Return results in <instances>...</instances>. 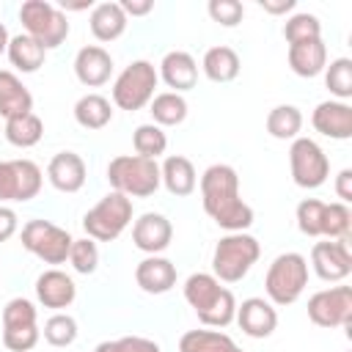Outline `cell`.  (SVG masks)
<instances>
[{
    "label": "cell",
    "instance_id": "44",
    "mask_svg": "<svg viewBox=\"0 0 352 352\" xmlns=\"http://www.w3.org/2000/svg\"><path fill=\"white\" fill-rule=\"evenodd\" d=\"M118 6H121V11L126 14V19H129V16H146V14L154 11V3H151V0H121Z\"/></svg>",
    "mask_w": 352,
    "mask_h": 352
},
{
    "label": "cell",
    "instance_id": "22",
    "mask_svg": "<svg viewBox=\"0 0 352 352\" xmlns=\"http://www.w3.org/2000/svg\"><path fill=\"white\" fill-rule=\"evenodd\" d=\"M135 280L146 294H165L176 286V264L165 256H146L135 267Z\"/></svg>",
    "mask_w": 352,
    "mask_h": 352
},
{
    "label": "cell",
    "instance_id": "28",
    "mask_svg": "<svg viewBox=\"0 0 352 352\" xmlns=\"http://www.w3.org/2000/svg\"><path fill=\"white\" fill-rule=\"evenodd\" d=\"M242 63H239V55L226 47V44H217V47H209L204 52V60H201V72L212 80V82H231L236 80Z\"/></svg>",
    "mask_w": 352,
    "mask_h": 352
},
{
    "label": "cell",
    "instance_id": "16",
    "mask_svg": "<svg viewBox=\"0 0 352 352\" xmlns=\"http://www.w3.org/2000/svg\"><path fill=\"white\" fill-rule=\"evenodd\" d=\"M173 239V226L160 212H146L132 223V242L148 256H160Z\"/></svg>",
    "mask_w": 352,
    "mask_h": 352
},
{
    "label": "cell",
    "instance_id": "25",
    "mask_svg": "<svg viewBox=\"0 0 352 352\" xmlns=\"http://www.w3.org/2000/svg\"><path fill=\"white\" fill-rule=\"evenodd\" d=\"M327 66V47L322 38L289 44V69L297 77H316Z\"/></svg>",
    "mask_w": 352,
    "mask_h": 352
},
{
    "label": "cell",
    "instance_id": "38",
    "mask_svg": "<svg viewBox=\"0 0 352 352\" xmlns=\"http://www.w3.org/2000/svg\"><path fill=\"white\" fill-rule=\"evenodd\" d=\"M352 231V212L346 204L336 201V204H324V226H322V236L327 239H344Z\"/></svg>",
    "mask_w": 352,
    "mask_h": 352
},
{
    "label": "cell",
    "instance_id": "37",
    "mask_svg": "<svg viewBox=\"0 0 352 352\" xmlns=\"http://www.w3.org/2000/svg\"><path fill=\"white\" fill-rule=\"evenodd\" d=\"M77 319L72 314H52L47 322H44V341L50 346H69L77 341Z\"/></svg>",
    "mask_w": 352,
    "mask_h": 352
},
{
    "label": "cell",
    "instance_id": "8",
    "mask_svg": "<svg viewBox=\"0 0 352 352\" xmlns=\"http://www.w3.org/2000/svg\"><path fill=\"white\" fill-rule=\"evenodd\" d=\"M157 82H160V74L151 60H132L113 80V104L135 113L154 99Z\"/></svg>",
    "mask_w": 352,
    "mask_h": 352
},
{
    "label": "cell",
    "instance_id": "42",
    "mask_svg": "<svg viewBox=\"0 0 352 352\" xmlns=\"http://www.w3.org/2000/svg\"><path fill=\"white\" fill-rule=\"evenodd\" d=\"M206 11L223 28H236L242 22V16H245V6L239 0H209Z\"/></svg>",
    "mask_w": 352,
    "mask_h": 352
},
{
    "label": "cell",
    "instance_id": "24",
    "mask_svg": "<svg viewBox=\"0 0 352 352\" xmlns=\"http://www.w3.org/2000/svg\"><path fill=\"white\" fill-rule=\"evenodd\" d=\"M126 25H129V19H126V14L121 11V6L118 3H96L94 8H91V16H88V28H91V33H94V38L96 41H116V38H121L124 36V30H126Z\"/></svg>",
    "mask_w": 352,
    "mask_h": 352
},
{
    "label": "cell",
    "instance_id": "30",
    "mask_svg": "<svg viewBox=\"0 0 352 352\" xmlns=\"http://www.w3.org/2000/svg\"><path fill=\"white\" fill-rule=\"evenodd\" d=\"M74 121L82 129H104L113 121V104L102 94H85L74 104Z\"/></svg>",
    "mask_w": 352,
    "mask_h": 352
},
{
    "label": "cell",
    "instance_id": "43",
    "mask_svg": "<svg viewBox=\"0 0 352 352\" xmlns=\"http://www.w3.org/2000/svg\"><path fill=\"white\" fill-rule=\"evenodd\" d=\"M19 228V217L11 206H3L0 204V242H8Z\"/></svg>",
    "mask_w": 352,
    "mask_h": 352
},
{
    "label": "cell",
    "instance_id": "34",
    "mask_svg": "<svg viewBox=\"0 0 352 352\" xmlns=\"http://www.w3.org/2000/svg\"><path fill=\"white\" fill-rule=\"evenodd\" d=\"M132 146H135V154L138 157H146V160H157L160 154H165L168 148V135L162 132V126L157 124H140L132 135Z\"/></svg>",
    "mask_w": 352,
    "mask_h": 352
},
{
    "label": "cell",
    "instance_id": "4",
    "mask_svg": "<svg viewBox=\"0 0 352 352\" xmlns=\"http://www.w3.org/2000/svg\"><path fill=\"white\" fill-rule=\"evenodd\" d=\"M107 182L116 192L126 198H148L162 184L157 160H146L138 154H118L107 162Z\"/></svg>",
    "mask_w": 352,
    "mask_h": 352
},
{
    "label": "cell",
    "instance_id": "17",
    "mask_svg": "<svg viewBox=\"0 0 352 352\" xmlns=\"http://www.w3.org/2000/svg\"><path fill=\"white\" fill-rule=\"evenodd\" d=\"M311 124L319 135L330 140H349L352 138V104L338 102V99L319 102L311 113Z\"/></svg>",
    "mask_w": 352,
    "mask_h": 352
},
{
    "label": "cell",
    "instance_id": "21",
    "mask_svg": "<svg viewBox=\"0 0 352 352\" xmlns=\"http://www.w3.org/2000/svg\"><path fill=\"white\" fill-rule=\"evenodd\" d=\"M74 297H77V286L63 270H44L36 278V300L44 308H55V311L69 308Z\"/></svg>",
    "mask_w": 352,
    "mask_h": 352
},
{
    "label": "cell",
    "instance_id": "36",
    "mask_svg": "<svg viewBox=\"0 0 352 352\" xmlns=\"http://www.w3.org/2000/svg\"><path fill=\"white\" fill-rule=\"evenodd\" d=\"M283 38L289 44H297V41H311V38H322V22L316 14H308V11H297L286 19L283 25Z\"/></svg>",
    "mask_w": 352,
    "mask_h": 352
},
{
    "label": "cell",
    "instance_id": "3",
    "mask_svg": "<svg viewBox=\"0 0 352 352\" xmlns=\"http://www.w3.org/2000/svg\"><path fill=\"white\" fill-rule=\"evenodd\" d=\"M258 256H261V245H258L256 236H250L245 231L226 234L214 245L212 275L220 283H236L250 272V267L258 261Z\"/></svg>",
    "mask_w": 352,
    "mask_h": 352
},
{
    "label": "cell",
    "instance_id": "45",
    "mask_svg": "<svg viewBox=\"0 0 352 352\" xmlns=\"http://www.w3.org/2000/svg\"><path fill=\"white\" fill-rule=\"evenodd\" d=\"M336 195L341 204H349L352 201V170L344 168L338 176H336Z\"/></svg>",
    "mask_w": 352,
    "mask_h": 352
},
{
    "label": "cell",
    "instance_id": "47",
    "mask_svg": "<svg viewBox=\"0 0 352 352\" xmlns=\"http://www.w3.org/2000/svg\"><path fill=\"white\" fill-rule=\"evenodd\" d=\"M88 8H94L91 0H85V3H63V6H60L63 14H66V11H88Z\"/></svg>",
    "mask_w": 352,
    "mask_h": 352
},
{
    "label": "cell",
    "instance_id": "33",
    "mask_svg": "<svg viewBox=\"0 0 352 352\" xmlns=\"http://www.w3.org/2000/svg\"><path fill=\"white\" fill-rule=\"evenodd\" d=\"M302 129V113L294 104H278L267 113V132L275 140H294Z\"/></svg>",
    "mask_w": 352,
    "mask_h": 352
},
{
    "label": "cell",
    "instance_id": "7",
    "mask_svg": "<svg viewBox=\"0 0 352 352\" xmlns=\"http://www.w3.org/2000/svg\"><path fill=\"white\" fill-rule=\"evenodd\" d=\"M19 22L25 28V33L30 38H36L44 50L60 47L69 38V30H72L69 16L47 0H25L19 6Z\"/></svg>",
    "mask_w": 352,
    "mask_h": 352
},
{
    "label": "cell",
    "instance_id": "46",
    "mask_svg": "<svg viewBox=\"0 0 352 352\" xmlns=\"http://www.w3.org/2000/svg\"><path fill=\"white\" fill-rule=\"evenodd\" d=\"M267 14H275V16H280V14H289V11H294L297 8V0H261L258 3Z\"/></svg>",
    "mask_w": 352,
    "mask_h": 352
},
{
    "label": "cell",
    "instance_id": "2",
    "mask_svg": "<svg viewBox=\"0 0 352 352\" xmlns=\"http://www.w3.org/2000/svg\"><path fill=\"white\" fill-rule=\"evenodd\" d=\"M184 300L206 327H228L234 322V292L226 289L212 272H192L184 280Z\"/></svg>",
    "mask_w": 352,
    "mask_h": 352
},
{
    "label": "cell",
    "instance_id": "35",
    "mask_svg": "<svg viewBox=\"0 0 352 352\" xmlns=\"http://www.w3.org/2000/svg\"><path fill=\"white\" fill-rule=\"evenodd\" d=\"M324 85L338 102H346L352 96V60L349 58L330 60L324 66Z\"/></svg>",
    "mask_w": 352,
    "mask_h": 352
},
{
    "label": "cell",
    "instance_id": "13",
    "mask_svg": "<svg viewBox=\"0 0 352 352\" xmlns=\"http://www.w3.org/2000/svg\"><path fill=\"white\" fill-rule=\"evenodd\" d=\"M308 319L316 327H352V286H330L308 300Z\"/></svg>",
    "mask_w": 352,
    "mask_h": 352
},
{
    "label": "cell",
    "instance_id": "27",
    "mask_svg": "<svg viewBox=\"0 0 352 352\" xmlns=\"http://www.w3.org/2000/svg\"><path fill=\"white\" fill-rule=\"evenodd\" d=\"M6 55H8V60H11V66H14L16 72L33 74V72H38V69L44 66L47 50H44L36 38H30L28 33H19V36H11Z\"/></svg>",
    "mask_w": 352,
    "mask_h": 352
},
{
    "label": "cell",
    "instance_id": "10",
    "mask_svg": "<svg viewBox=\"0 0 352 352\" xmlns=\"http://www.w3.org/2000/svg\"><path fill=\"white\" fill-rule=\"evenodd\" d=\"M72 242L74 236L50 220H28L22 226V248L44 264H63L69 258Z\"/></svg>",
    "mask_w": 352,
    "mask_h": 352
},
{
    "label": "cell",
    "instance_id": "14",
    "mask_svg": "<svg viewBox=\"0 0 352 352\" xmlns=\"http://www.w3.org/2000/svg\"><path fill=\"white\" fill-rule=\"evenodd\" d=\"M311 267L322 280H330V283H341L344 278H349V272H352L349 236L316 242L311 248Z\"/></svg>",
    "mask_w": 352,
    "mask_h": 352
},
{
    "label": "cell",
    "instance_id": "31",
    "mask_svg": "<svg viewBox=\"0 0 352 352\" xmlns=\"http://www.w3.org/2000/svg\"><path fill=\"white\" fill-rule=\"evenodd\" d=\"M3 135L11 146L16 148H30L41 140L44 135V121L36 113H25V116H14L3 124Z\"/></svg>",
    "mask_w": 352,
    "mask_h": 352
},
{
    "label": "cell",
    "instance_id": "29",
    "mask_svg": "<svg viewBox=\"0 0 352 352\" xmlns=\"http://www.w3.org/2000/svg\"><path fill=\"white\" fill-rule=\"evenodd\" d=\"M179 352H242L223 330H187L179 338Z\"/></svg>",
    "mask_w": 352,
    "mask_h": 352
},
{
    "label": "cell",
    "instance_id": "23",
    "mask_svg": "<svg viewBox=\"0 0 352 352\" xmlns=\"http://www.w3.org/2000/svg\"><path fill=\"white\" fill-rule=\"evenodd\" d=\"M160 179L165 184V190L176 198H184V195H192L195 187H198V173H195V165L182 157V154H170L165 157V162L160 165Z\"/></svg>",
    "mask_w": 352,
    "mask_h": 352
},
{
    "label": "cell",
    "instance_id": "39",
    "mask_svg": "<svg viewBox=\"0 0 352 352\" xmlns=\"http://www.w3.org/2000/svg\"><path fill=\"white\" fill-rule=\"evenodd\" d=\"M322 226H324V201L302 198L297 204V228L305 236H322Z\"/></svg>",
    "mask_w": 352,
    "mask_h": 352
},
{
    "label": "cell",
    "instance_id": "20",
    "mask_svg": "<svg viewBox=\"0 0 352 352\" xmlns=\"http://www.w3.org/2000/svg\"><path fill=\"white\" fill-rule=\"evenodd\" d=\"M85 162L74 151H58L47 165V179L58 192H77L85 184Z\"/></svg>",
    "mask_w": 352,
    "mask_h": 352
},
{
    "label": "cell",
    "instance_id": "6",
    "mask_svg": "<svg viewBox=\"0 0 352 352\" xmlns=\"http://www.w3.org/2000/svg\"><path fill=\"white\" fill-rule=\"evenodd\" d=\"M129 223H132V198H126L124 192H116V190H110L96 206H91L82 214L85 236H91L94 242L118 239Z\"/></svg>",
    "mask_w": 352,
    "mask_h": 352
},
{
    "label": "cell",
    "instance_id": "19",
    "mask_svg": "<svg viewBox=\"0 0 352 352\" xmlns=\"http://www.w3.org/2000/svg\"><path fill=\"white\" fill-rule=\"evenodd\" d=\"M160 80L173 91V94H184L190 88H195L198 82V63L190 52L184 50H170L165 52V58L160 60V69H157Z\"/></svg>",
    "mask_w": 352,
    "mask_h": 352
},
{
    "label": "cell",
    "instance_id": "12",
    "mask_svg": "<svg viewBox=\"0 0 352 352\" xmlns=\"http://www.w3.org/2000/svg\"><path fill=\"white\" fill-rule=\"evenodd\" d=\"M44 173L33 160H0V204H25L41 192Z\"/></svg>",
    "mask_w": 352,
    "mask_h": 352
},
{
    "label": "cell",
    "instance_id": "40",
    "mask_svg": "<svg viewBox=\"0 0 352 352\" xmlns=\"http://www.w3.org/2000/svg\"><path fill=\"white\" fill-rule=\"evenodd\" d=\"M69 264H72L74 272H80V275L96 272V267H99V248H96V242H94L91 236L74 239V242H72V250H69Z\"/></svg>",
    "mask_w": 352,
    "mask_h": 352
},
{
    "label": "cell",
    "instance_id": "5",
    "mask_svg": "<svg viewBox=\"0 0 352 352\" xmlns=\"http://www.w3.org/2000/svg\"><path fill=\"white\" fill-rule=\"evenodd\" d=\"M308 286V258L302 253H280L264 275V292L272 305H292Z\"/></svg>",
    "mask_w": 352,
    "mask_h": 352
},
{
    "label": "cell",
    "instance_id": "11",
    "mask_svg": "<svg viewBox=\"0 0 352 352\" xmlns=\"http://www.w3.org/2000/svg\"><path fill=\"white\" fill-rule=\"evenodd\" d=\"M289 168L292 179L302 190H316L330 176V160L324 148L311 138H294L289 146Z\"/></svg>",
    "mask_w": 352,
    "mask_h": 352
},
{
    "label": "cell",
    "instance_id": "18",
    "mask_svg": "<svg viewBox=\"0 0 352 352\" xmlns=\"http://www.w3.org/2000/svg\"><path fill=\"white\" fill-rule=\"evenodd\" d=\"M113 74V58L104 47L99 44H88V47H80L77 55H74V77L88 85V88H99L110 80Z\"/></svg>",
    "mask_w": 352,
    "mask_h": 352
},
{
    "label": "cell",
    "instance_id": "26",
    "mask_svg": "<svg viewBox=\"0 0 352 352\" xmlns=\"http://www.w3.org/2000/svg\"><path fill=\"white\" fill-rule=\"evenodd\" d=\"M25 113H33V94L14 72L0 69V116L8 121Z\"/></svg>",
    "mask_w": 352,
    "mask_h": 352
},
{
    "label": "cell",
    "instance_id": "32",
    "mask_svg": "<svg viewBox=\"0 0 352 352\" xmlns=\"http://www.w3.org/2000/svg\"><path fill=\"white\" fill-rule=\"evenodd\" d=\"M148 113H151V124L157 126H176L187 118V99L182 94L173 91H162L154 94V99L148 102Z\"/></svg>",
    "mask_w": 352,
    "mask_h": 352
},
{
    "label": "cell",
    "instance_id": "41",
    "mask_svg": "<svg viewBox=\"0 0 352 352\" xmlns=\"http://www.w3.org/2000/svg\"><path fill=\"white\" fill-rule=\"evenodd\" d=\"M94 352H162V349L157 341H151L146 336H121V338L96 344Z\"/></svg>",
    "mask_w": 352,
    "mask_h": 352
},
{
    "label": "cell",
    "instance_id": "15",
    "mask_svg": "<svg viewBox=\"0 0 352 352\" xmlns=\"http://www.w3.org/2000/svg\"><path fill=\"white\" fill-rule=\"evenodd\" d=\"M239 330L250 338H270L278 327V311L270 300L264 297H248L242 300V305H236L234 314Z\"/></svg>",
    "mask_w": 352,
    "mask_h": 352
},
{
    "label": "cell",
    "instance_id": "9",
    "mask_svg": "<svg viewBox=\"0 0 352 352\" xmlns=\"http://www.w3.org/2000/svg\"><path fill=\"white\" fill-rule=\"evenodd\" d=\"M41 338L36 305L25 297H14L3 308V346L11 352H30Z\"/></svg>",
    "mask_w": 352,
    "mask_h": 352
},
{
    "label": "cell",
    "instance_id": "48",
    "mask_svg": "<svg viewBox=\"0 0 352 352\" xmlns=\"http://www.w3.org/2000/svg\"><path fill=\"white\" fill-rule=\"evenodd\" d=\"M8 41H11V36H8V30H6V25L0 22V55L8 50Z\"/></svg>",
    "mask_w": 352,
    "mask_h": 352
},
{
    "label": "cell",
    "instance_id": "1",
    "mask_svg": "<svg viewBox=\"0 0 352 352\" xmlns=\"http://www.w3.org/2000/svg\"><path fill=\"white\" fill-rule=\"evenodd\" d=\"M201 204L204 212L228 234L253 226V209L239 195V176L231 165L214 162L201 173Z\"/></svg>",
    "mask_w": 352,
    "mask_h": 352
}]
</instances>
